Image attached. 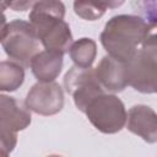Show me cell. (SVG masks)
Segmentation results:
<instances>
[{"label": "cell", "instance_id": "obj_17", "mask_svg": "<svg viewBox=\"0 0 157 157\" xmlns=\"http://www.w3.org/2000/svg\"><path fill=\"white\" fill-rule=\"evenodd\" d=\"M99 1L107 9H118L125 2V0H99Z\"/></svg>", "mask_w": 157, "mask_h": 157}, {"label": "cell", "instance_id": "obj_10", "mask_svg": "<svg viewBox=\"0 0 157 157\" xmlns=\"http://www.w3.org/2000/svg\"><path fill=\"white\" fill-rule=\"evenodd\" d=\"M31 110L23 107L13 97L0 93V124L11 131L18 132L29 126Z\"/></svg>", "mask_w": 157, "mask_h": 157}, {"label": "cell", "instance_id": "obj_14", "mask_svg": "<svg viewBox=\"0 0 157 157\" xmlns=\"http://www.w3.org/2000/svg\"><path fill=\"white\" fill-rule=\"evenodd\" d=\"M107 11L99 0H74V12L86 21H96Z\"/></svg>", "mask_w": 157, "mask_h": 157}, {"label": "cell", "instance_id": "obj_6", "mask_svg": "<svg viewBox=\"0 0 157 157\" xmlns=\"http://www.w3.org/2000/svg\"><path fill=\"white\" fill-rule=\"evenodd\" d=\"M64 87L72 96L76 108L82 113L94 97L104 92L92 67H70L64 76Z\"/></svg>", "mask_w": 157, "mask_h": 157}, {"label": "cell", "instance_id": "obj_9", "mask_svg": "<svg viewBox=\"0 0 157 157\" xmlns=\"http://www.w3.org/2000/svg\"><path fill=\"white\" fill-rule=\"evenodd\" d=\"M94 74L101 86L109 92H121L129 86L126 63L114 59L110 55L101 59L94 69Z\"/></svg>", "mask_w": 157, "mask_h": 157}, {"label": "cell", "instance_id": "obj_18", "mask_svg": "<svg viewBox=\"0 0 157 157\" xmlns=\"http://www.w3.org/2000/svg\"><path fill=\"white\" fill-rule=\"evenodd\" d=\"M6 27H7V21H6V16L4 15V12L0 11V42L6 32Z\"/></svg>", "mask_w": 157, "mask_h": 157}, {"label": "cell", "instance_id": "obj_11", "mask_svg": "<svg viewBox=\"0 0 157 157\" xmlns=\"http://www.w3.org/2000/svg\"><path fill=\"white\" fill-rule=\"evenodd\" d=\"M63 64L64 54L45 49L32 56L29 67L39 82H52L60 75Z\"/></svg>", "mask_w": 157, "mask_h": 157}, {"label": "cell", "instance_id": "obj_1", "mask_svg": "<svg viewBox=\"0 0 157 157\" xmlns=\"http://www.w3.org/2000/svg\"><path fill=\"white\" fill-rule=\"evenodd\" d=\"M155 28L156 23H150L141 16L117 15L104 25L99 39L108 55L128 63Z\"/></svg>", "mask_w": 157, "mask_h": 157}, {"label": "cell", "instance_id": "obj_7", "mask_svg": "<svg viewBox=\"0 0 157 157\" xmlns=\"http://www.w3.org/2000/svg\"><path fill=\"white\" fill-rule=\"evenodd\" d=\"M64 92L59 83L37 82L27 92L25 105L33 113L39 115H54L64 108Z\"/></svg>", "mask_w": 157, "mask_h": 157}, {"label": "cell", "instance_id": "obj_8", "mask_svg": "<svg viewBox=\"0 0 157 157\" xmlns=\"http://www.w3.org/2000/svg\"><path fill=\"white\" fill-rule=\"evenodd\" d=\"M126 129L147 144L157 141V114L146 104L132 105L126 112Z\"/></svg>", "mask_w": 157, "mask_h": 157}, {"label": "cell", "instance_id": "obj_15", "mask_svg": "<svg viewBox=\"0 0 157 157\" xmlns=\"http://www.w3.org/2000/svg\"><path fill=\"white\" fill-rule=\"evenodd\" d=\"M17 145V132L0 124V156H9Z\"/></svg>", "mask_w": 157, "mask_h": 157}, {"label": "cell", "instance_id": "obj_16", "mask_svg": "<svg viewBox=\"0 0 157 157\" xmlns=\"http://www.w3.org/2000/svg\"><path fill=\"white\" fill-rule=\"evenodd\" d=\"M38 0H7V7L17 12H23L26 10L32 9V6Z\"/></svg>", "mask_w": 157, "mask_h": 157}, {"label": "cell", "instance_id": "obj_3", "mask_svg": "<svg viewBox=\"0 0 157 157\" xmlns=\"http://www.w3.org/2000/svg\"><path fill=\"white\" fill-rule=\"evenodd\" d=\"M128 81L135 91L155 93L157 91V45L156 28L152 29L134 56L126 63Z\"/></svg>", "mask_w": 157, "mask_h": 157}, {"label": "cell", "instance_id": "obj_5", "mask_svg": "<svg viewBox=\"0 0 157 157\" xmlns=\"http://www.w3.org/2000/svg\"><path fill=\"white\" fill-rule=\"evenodd\" d=\"M1 45L10 59L20 63L22 66H29L32 56L38 53L39 39L31 22L13 20L7 23Z\"/></svg>", "mask_w": 157, "mask_h": 157}, {"label": "cell", "instance_id": "obj_19", "mask_svg": "<svg viewBox=\"0 0 157 157\" xmlns=\"http://www.w3.org/2000/svg\"><path fill=\"white\" fill-rule=\"evenodd\" d=\"M6 7H7V0H0V11L4 12Z\"/></svg>", "mask_w": 157, "mask_h": 157}, {"label": "cell", "instance_id": "obj_2", "mask_svg": "<svg viewBox=\"0 0 157 157\" xmlns=\"http://www.w3.org/2000/svg\"><path fill=\"white\" fill-rule=\"evenodd\" d=\"M65 5L60 0H38L29 12V22L44 49L65 54L69 52L72 33L65 17Z\"/></svg>", "mask_w": 157, "mask_h": 157}, {"label": "cell", "instance_id": "obj_4", "mask_svg": "<svg viewBox=\"0 0 157 157\" xmlns=\"http://www.w3.org/2000/svg\"><path fill=\"white\" fill-rule=\"evenodd\" d=\"M90 123L103 134H117L126 121V109L123 101L113 93H101L94 97L83 112Z\"/></svg>", "mask_w": 157, "mask_h": 157}, {"label": "cell", "instance_id": "obj_13", "mask_svg": "<svg viewBox=\"0 0 157 157\" xmlns=\"http://www.w3.org/2000/svg\"><path fill=\"white\" fill-rule=\"evenodd\" d=\"M69 55L75 66L91 67L97 55V43L92 38H80L71 43L69 48Z\"/></svg>", "mask_w": 157, "mask_h": 157}, {"label": "cell", "instance_id": "obj_12", "mask_svg": "<svg viewBox=\"0 0 157 157\" xmlns=\"http://www.w3.org/2000/svg\"><path fill=\"white\" fill-rule=\"evenodd\" d=\"M25 81V69L15 60L0 61V92H15Z\"/></svg>", "mask_w": 157, "mask_h": 157}]
</instances>
